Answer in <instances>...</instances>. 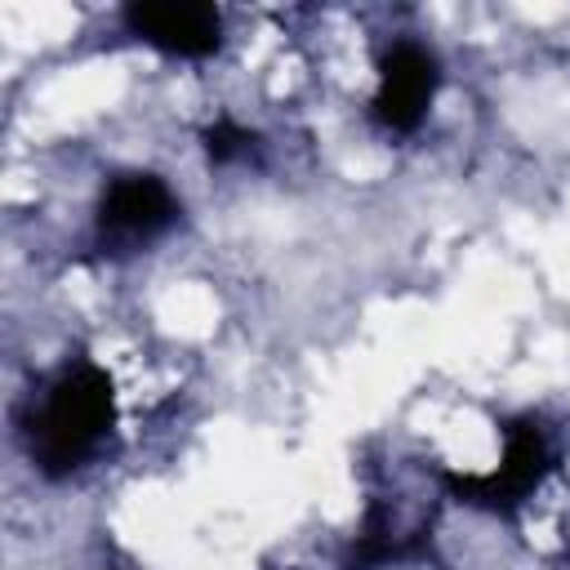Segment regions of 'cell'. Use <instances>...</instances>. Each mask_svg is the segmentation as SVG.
Listing matches in <instances>:
<instances>
[{
    "mask_svg": "<svg viewBox=\"0 0 570 570\" xmlns=\"http://www.w3.org/2000/svg\"><path fill=\"white\" fill-rule=\"evenodd\" d=\"M111 419V379L98 365L62 370L27 419V450L45 476H67L102 445Z\"/></svg>",
    "mask_w": 570,
    "mask_h": 570,
    "instance_id": "1",
    "label": "cell"
},
{
    "mask_svg": "<svg viewBox=\"0 0 570 570\" xmlns=\"http://www.w3.org/2000/svg\"><path fill=\"white\" fill-rule=\"evenodd\" d=\"M178 218L174 191L156 174H120L98 205V236L116 254H129L147 240H156Z\"/></svg>",
    "mask_w": 570,
    "mask_h": 570,
    "instance_id": "2",
    "label": "cell"
},
{
    "mask_svg": "<svg viewBox=\"0 0 570 570\" xmlns=\"http://www.w3.org/2000/svg\"><path fill=\"white\" fill-rule=\"evenodd\" d=\"M548 468V441L534 423H512L508 428V441H503V463L494 472H481V476H445V490L463 503H476V508H512L521 503L539 476Z\"/></svg>",
    "mask_w": 570,
    "mask_h": 570,
    "instance_id": "3",
    "label": "cell"
},
{
    "mask_svg": "<svg viewBox=\"0 0 570 570\" xmlns=\"http://www.w3.org/2000/svg\"><path fill=\"white\" fill-rule=\"evenodd\" d=\"M125 27L178 58H205L223 40V18L214 4H191V0H138L125 9Z\"/></svg>",
    "mask_w": 570,
    "mask_h": 570,
    "instance_id": "4",
    "label": "cell"
},
{
    "mask_svg": "<svg viewBox=\"0 0 570 570\" xmlns=\"http://www.w3.org/2000/svg\"><path fill=\"white\" fill-rule=\"evenodd\" d=\"M432 94H436V58H432L423 45L401 40V45L383 58V67H379V94H374L370 111H374V120H379L383 129L410 134V129H419V120L428 116Z\"/></svg>",
    "mask_w": 570,
    "mask_h": 570,
    "instance_id": "5",
    "label": "cell"
},
{
    "mask_svg": "<svg viewBox=\"0 0 570 570\" xmlns=\"http://www.w3.org/2000/svg\"><path fill=\"white\" fill-rule=\"evenodd\" d=\"M249 134L240 129V125H232V120H218V125H209L205 129V151H209V160H218V165H227V160H236V156H245L249 151Z\"/></svg>",
    "mask_w": 570,
    "mask_h": 570,
    "instance_id": "6",
    "label": "cell"
}]
</instances>
